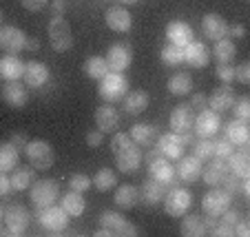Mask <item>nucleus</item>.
Wrapping results in <instances>:
<instances>
[{
    "mask_svg": "<svg viewBox=\"0 0 250 237\" xmlns=\"http://www.w3.org/2000/svg\"><path fill=\"white\" fill-rule=\"evenodd\" d=\"M135 237L140 235L137 226L133 222H128L124 215L113 213V211H104L100 215V231L95 233V237Z\"/></svg>",
    "mask_w": 250,
    "mask_h": 237,
    "instance_id": "nucleus-1",
    "label": "nucleus"
},
{
    "mask_svg": "<svg viewBox=\"0 0 250 237\" xmlns=\"http://www.w3.org/2000/svg\"><path fill=\"white\" fill-rule=\"evenodd\" d=\"M128 93V80L124 73L118 71H109L106 76L100 80L98 86V95L106 102V105H115V102H122V98Z\"/></svg>",
    "mask_w": 250,
    "mask_h": 237,
    "instance_id": "nucleus-2",
    "label": "nucleus"
},
{
    "mask_svg": "<svg viewBox=\"0 0 250 237\" xmlns=\"http://www.w3.org/2000/svg\"><path fill=\"white\" fill-rule=\"evenodd\" d=\"M24 155H27L29 164L36 169V171H47L51 169L53 160H56V151L47 140H29L27 147H24Z\"/></svg>",
    "mask_w": 250,
    "mask_h": 237,
    "instance_id": "nucleus-3",
    "label": "nucleus"
},
{
    "mask_svg": "<svg viewBox=\"0 0 250 237\" xmlns=\"http://www.w3.org/2000/svg\"><path fill=\"white\" fill-rule=\"evenodd\" d=\"M164 211L170 217H182L190 211L193 206V193L188 189H182V186H170L164 195Z\"/></svg>",
    "mask_w": 250,
    "mask_h": 237,
    "instance_id": "nucleus-4",
    "label": "nucleus"
},
{
    "mask_svg": "<svg viewBox=\"0 0 250 237\" xmlns=\"http://www.w3.org/2000/svg\"><path fill=\"white\" fill-rule=\"evenodd\" d=\"M38 224L49 235H62L64 228L69 226V213L56 204L44 206V209H38Z\"/></svg>",
    "mask_w": 250,
    "mask_h": 237,
    "instance_id": "nucleus-5",
    "label": "nucleus"
},
{
    "mask_svg": "<svg viewBox=\"0 0 250 237\" xmlns=\"http://www.w3.org/2000/svg\"><path fill=\"white\" fill-rule=\"evenodd\" d=\"M29 197L36 209H44V206L56 204V199L60 197V184L56 180H38L29 186Z\"/></svg>",
    "mask_w": 250,
    "mask_h": 237,
    "instance_id": "nucleus-6",
    "label": "nucleus"
},
{
    "mask_svg": "<svg viewBox=\"0 0 250 237\" xmlns=\"http://www.w3.org/2000/svg\"><path fill=\"white\" fill-rule=\"evenodd\" d=\"M49 40H51V47L56 53H66L73 47L71 24L62 16H53L51 22H49Z\"/></svg>",
    "mask_w": 250,
    "mask_h": 237,
    "instance_id": "nucleus-7",
    "label": "nucleus"
},
{
    "mask_svg": "<svg viewBox=\"0 0 250 237\" xmlns=\"http://www.w3.org/2000/svg\"><path fill=\"white\" fill-rule=\"evenodd\" d=\"M2 222H5V233L7 235H24V231H27L29 222H31V215H29V211L24 209L22 204H9L5 211V217H2Z\"/></svg>",
    "mask_w": 250,
    "mask_h": 237,
    "instance_id": "nucleus-8",
    "label": "nucleus"
},
{
    "mask_svg": "<svg viewBox=\"0 0 250 237\" xmlns=\"http://www.w3.org/2000/svg\"><path fill=\"white\" fill-rule=\"evenodd\" d=\"M106 65H109V71H126L133 62V47L128 43H113L106 51Z\"/></svg>",
    "mask_w": 250,
    "mask_h": 237,
    "instance_id": "nucleus-9",
    "label": "nucleus"
},
{
    "mask_svg": "<svg viewBox=\"0 0 250 237\" xmlns=\"http://www.w3.org/2000/svg\"><path fill=\"white\" fill-rule=\"evenodd\" d=\"M219 129H222V118L212 109H204L195 115L193 133L197 138H215L219 133Z\"/></svg>",
    "mask_w": 250,
    "mask_h": 237,
    "instance_id": "nucleus-10",
    "label": "nucleus"
},
{
    "mask_svg": "<svg viewBox=\"0 0 250 237\" xmlns=\"http://www.w3.org/2000/svg\"><path fill=\"white\" fill-rule=\"evenodd\" d=\"M230 204H232V195H228L226 191L219 189V186H212V189L208 191V193L204 195V199H202L204 213L215 215V217H219V215H222Z\"/></svg>",
    "mask_w": 250,
    "mask_h": 237,
    "instance_id": "nucleus-11",
    "label": "nucleus"
},
{
    "mask_svg": "<svg viewBox=\"0 0 250 237\" xmlns=\"http://www.w3.org/2000/svg\"><path fill=\"white\" fill-rule=\"evenodd\" d=\"M144 162V153H142V147L135 142H131L128 147H124L122 151L115 153V164L122 173H135L137 169Z\"/></svg>",
    "mask_w": 250,
    "mask_h": 237,
    "instance_id": "nucleus-12",
    "label": "nucleus"
},
{
    "mask_svg": "<svg viewBox=\"0 0 250 237\" xmlns=\"http://www.w3.org/2000/svg\"><path fill=\"white\" fill-rule=\"evenodd\" d=\"M24 43H27V33L22 29L14 27V24H5L0 27V49L7 53H20L24 51Z\"/></svg>",
    "mask_w": 250,
    "mask_h": 237,
    "instance_id": "nucleus-13",
    "label": "nucleus"
},
{
    "mask_svg": "<svg viewBox=\"0 0 250 237\" xmlns=\"http://www.w3.org/2000/svg\"><path fill=\"white\" fill-rule=\"evenodd\" d=\"M148 173H151L153 180L162 182V184H166L170 189V186H177V175H175V166L170 164V160H166L164 155L155 157L153 162H148Z\"/></svg>",
    "mask_w": 250,
    "mask_h": 237,
    "instance_id": "nucleus-14",
    "label": "nucleus"
},
{
    "mask_svg": "<svg viewBox=\"0 0 250 237\" xmlns=\"http://www.w3.org/2000/svg\"><path fill=\"white\" fill-rule=\"evenodd\" d=\"M155 147H157V151L166 157V160H180V157L184 155V151H186L184 142H182V138H180V133H173V131L160 135L157 142H155Z\"/></svg>",
    "mask_w": 250,
    "mask_h": 237,
    "instance_id": "nucleus-15",
    "label": "nucleus"
},
{
    "mask_svg": "<svg viewBox=\"0 0 250 237\" xmlns=\"http://www.w3.org/2000/svg\"><path fill=\"white\" fill-rule=\"evenodd\" d=\"M128 135H131V140L135 144L151 149V147H155L157 138H160L162 133H160V129H157V124H153V122H137L131 127Z\"/></svg>",
    "mask_w": 250,
    "mask_h": 237,
    "instance_id": "nucleus-16",
    "label": "nucleus"
},
{
    "mask_svg": "<svg viewBox=\"0 0 250 237\" xmlns=\"http://www.w3.org/2000/svg\"><path fill=\"white\" fill-rule=\"evenodd\" d=\"M193 122H195V111L190 105H177L173 111H170V131L173 133H186L193 131Z\"/></svg>",
    "mask_w": 250,
    "mask_h": 237,
    "instance_id": "nucleus-17",
    "label": "nucleus"
},
{
    "mask_svg": "<svg viewBox=\"0 0 250 237\" xmlns=\"http://www.w3.org/2000/svg\"><path fill=\"white\" fill-rule=\"evenodd\" d=\"M22 80L27 86H33V89H40L49 82V66L44 62L38 60H29L24 62V71H22Z\"/></svg>",
    "mask_w": 250,
    "mask_h": 237,
    "instance_id": "nucleus-18",
    "label": "nucleus"
},
{
    "mask_svg": "<svg viewBox=\"0 0 250 237\" xmlns=\"http://www.w3.org/2000/svg\"><path fill=\"white\" fill-rule=\"evenodd\" d=\"M235 100V89H230V85H222L217 89H212V93L208 95V109H212L215 113H224V111L232 109Z\"/></svg>",
    "mask_w": 250,
    "mask_h": 237,
    "instance_id": "nucleus-19",
    "label": "nucleus"
},
{
    "mask_svg": "<svg viewBox=\"0 0 250 237\" xmlns=\"http://www.w3.org/2000/svg\"><path fill=\"white\" fill-rule=\"evenodd\" d=\"M228 27H230V24H228L219 14H206L202 18V33L206 36L208 40H212V43L226 38Z\"/></svg>",
    "mask_w": 250,
    "mask_h": 237,
    "instance_id": "nucleus-20",
    "label": "nucleus"
},
{
    "mask_svg": "<svg viewBox=\"0 0 250 237\" xmlns=\"http://www.w3.org/2000/svg\"><path fill=\"white\" fill-rule=\"evenodd\" d=\"M0 98H2V102L9 105L11 109H22V107L27 105L29 95H27V89L20 85V80H9V82L2 85Z\"/></svg>",
    "mask_w": 250,
    "mask_h": 237,
    "instance_id": "nucleus-21",
    "label": "nucleus"
},
{
    "mask_svg": "<svg viewBox=\"0 0 250 237\" xmlns=\"http://www.w3.org/2000/svg\"><path fill=\"white\" fill-rule=\"evenodd\" d=\"M175 175L180 182H186V184H193L197 182V177L202 175V162L195 155H182L177 160V166H175Z\"/></svg>",
    "mask_w": 250,
    "mask_h": 237,
    "instance_id": "nucleus-22",
    "label": "nucleus"
},
{
    "mask_svg": "<svg viewBox=\"0 0 250 237\" xmlns=\"http://www.w3.org/2000/svg\"><path fill=\"white\" fill-rule=\"evenodd\" d=\"M193 27L184 20H173V22L166 24V40L170 44H177V47H186L188 43H193Z\"/></svg>",
    "mask_w": 250,
    "mask_h": 237,
    "instance_id": "nucleus-23",
    "label": "nucleus"
},
{
    "mask_svg": "<svg viewBox=\"0 0 250 237\" xmlns=\"http://www.w3.org/2000/svg\"><path fill=\"white\" fill-rule=\"evenodd\" d=\"M184 62L188 66H193V69H204L210 62V51H208V47L204 43L193 40V43H188L184 47Z\"/></svg>",
    "mask_w": 250,
    "mask_h": 237,
    "instance_id": "nucleus-24",
    "label": "nucleus"
},
{
    "mask_svg": "<svg viewBox=\"0 0 250 237\" xmlns=\"http://www.w3.org/2000/svg\"><path fill=\"white\" fill-rule=\"evenodd\" d=\"M95 124H98V129L102 133H115L120 127V113L115 107H109V105H104V107H98L95 109V115H93Z\"/></svg>",
    "mask_w": 250,
    "mask_h": 237,
    "instance_id": "nucleus-25",
    "label": "nucleus"
},
{
    "mask_svg": "<svg viewBox=\"0 0 250 237\" xmlns=\"http://www.w3.org/2000/svg\"><path fill=\"white\" fill-rule=\"evenodd\" d=\"M228 171L237 177H250V151H248V144H241L239 151H232V155L228 157Z\"/></svg>",
    "mask_w": 250,
    "mask_h": 237,
    "instance_id": "nucleus-26",
    "label": "nucleus"
},
{
    "mask_svg": "<svg viewBox=\"0 0 250 237\" xmlns=\"http://www.w3.org/2000/svg\"><path fill=\"white\" fill-rule=\"evenodd\" d=\"M104 20H106V27L115 33H126L133 24V16L128 14L124 7H111V9L104 14Z\"/></svg>",
    "mask_w": 250,
    "mask_h": 237,
    "instance_id": "nucleus-27",
    "label": "nucleus"
},
{
    "mask_svg": "<svg viewBox=\"0 0 250 237\" xmlns=\"http://www.w3.org/2000/svg\"><path fill=\"white\" fill-rule=\"evenodd\" d=\"M226 175H228V162L226 160H217V157L212 160L210 157V162L202 169V175L199 177H202L208 186H219Z\"/></svg>",
    "mask_w": 250,
    "mask_h": 237,
    "instance_id": "nucleus-28",
    "label": "nucleus"
},
{
    "mask_svg": "<svg viewBox=\"0 0 250 237\" xmlns=\"http://www.w3.org/2000/svg\"><path fill=\"white\" fill-rule=\"evenodd\" d=\"M166 191H168V186L151 177V180H146L140 186V202H144V204H148V206H155L164 199Z\"/></svg>",
    "mask_w": 250,
    "mask_h": 237,
    "instance_id": "nucleus-29",
    "label": "nucleus"
},
{
    "mask_svg": "<svg viewBox=\"0 0 250 237\" xmlns=\"http://www.w3.org/2000/svg\"><path fill=\"white\" fill-rule=\"evenodd\" d=\"M148 100H151V98H148L146 91H142V89L128 91V93L122 98V109H124V113H128V115H140L142 111H146Z\"/></svg>",
    "mask_w": 250,
    "mask_h": 237,
    "instance_id": "nucleus-30",
    "label": "nucleus"
},
{
    "mask_svg": "<svg viewBox=\"0 0 250 237\" xmlns=\"http://www.w3.org/2000/svg\"><path fill=\"white\" fill-rule=\"evenodd\" d=\"M239 217H241L239 211H235V209L228 206V209L219 215L217 226H215V231H212V237H232L235 235V224L239 222Z\"/></svg>",
    "mask_w": 250,
    "mask_h": 237,
    "instance_id": "nucleus-31",
    "label": "nucleus"
},
{
    "mask_svg": "<svg viewBox=\"0 0 250 237\" xmlns=\"http://www.w3.org/2000/svg\"><path fill=\"white\" fill-rule=\"evenodd\" d=\"M224 135H226V140L232 144V147H241V144H248V142H250L248 122H241V120H232V122L226 124V129H224Z\"/></svg>",
    "mask_w": 250,
    "mask_h": 237,
    "instance_id": "nucleus-32",
    "label": "nucleus"
},
{
    "mask_svg": "<svg viewBox=\"0 0 250 237\" xmlns=\"http://www.w3.org/2000/svg\"><path fill=\"white\" fill-rule=\"evenodd\" d=\"M22 71H24V62L20 60L18 56L9 53V56L0 58V78L5 82L20 80V78H22Z\"/></svg>",
    "mask_w": 250,
    "mask_h": 237,
    "instance_id": "nucleus-33",
    "label": "nucleus"
},
{
    "mask_svg": "<svg viewBox=\"0 0 250 237\" xmlns=\"http://www.w3.org/2000/svg\"><path fill=\"white\" fill-rule=\"evenodd\" d=\"M113 202L120 209H135V206L140 204V189L133 184L118 186V191H115V195H113Z\"/></svg>",
    "mask_w": 250,
    "mask_h": 237,
    "instance_id": "nucleus-34",
    "label": "nucleus"
},
{
    "mask_svg": "<svg viewBox=\"0 0 250 237\" xmlns=\"http://www.w3.org/2000/svg\"><path fill=\"white\" fill-rule=\"evenodd\" d=\"M180 233L184 237H204L206 235V226H204V217L195 213L182 215V228Z\"/></svg>",
    "mask_w": 250,
    "mask_h": 237,
    "instance_id": "nucleus-35",
    "label": "nucleus"
},
{
    "mask_svg": "<svg viewBox=\"0 0 250 237\" xmlns=\"http://www.w3.org/2000/svg\"><path fill=\"white\" fill-rule=\"evenodd\" d=\"M60 206L69 213V217H80L86 209V202L82 197V193H76V191H69V193L62 195Z\"/></svg>",
    "mask_w": 250,
    "mask_h": 237,
    "instance_id": "nucleus-36",
    "label": "nucleus"
},
{
    "mask_svg": "<svg viewBox=\"0 0 250 237\" xmlns=\"http://www.w3.org/2000/svg\"><path fill=\"white\" fill-rule=\"evenodd\" d=\"M33 166H16L11 173L9 182H11V191H27L33 184Z\"/></svg>",
    "mask_w": 250,
    "mask_h": 237,
    "instance_id": "nucleus-37",
    "label": "nucleus"
},
{
    "mask_svg": "<svg viewBox=\"0 0 250 237\" xmlns=\"http://www.w3.org/2000/svg\"><path fill=\"white\" fill-rule=\"evenodd\" d=\"M168 91L173 95H188L193 91V78L186 71H177L168 78Z\"/></svg>",
    "mask_w": 250,
    "mask_h": 237,
    "instance_id": "nucleus-38",
    "label": "nucleus"
},
{
    "mask_svg": "<svg viewBox=\"0 0 250 237\" xmlns=\"http://www.w3.org/2000/svg\"><path fill=\"white\" fill-rule=\"evenodd\" d=\"M18 157H20V151L14 147V144L2 142L0 144V171L2 173L14 171L16 166H18Z\"/></svg>",
    "mask_w": 250,
    "mask_h": 237,
    "instance_id": "nucleus-39",
    "label": "nucleus"
},
{
    "mask_svg": "<svg viewBox=\"0 0 250 237\" xmlns=\"http://www.w3.org/2000/svg\"><path fill=\"white\" fill-rule=\"evenodd\" d=\"M82 71H84L89 78H93V80H102V78L109 73V65H106V58H102V56H91V58H86L84 66H82Z\"/></svg>",
    "mask_w": 250,
    "mask_h": 237,
    "instance_id": "nucleus-40",
    "label": "nucleus"
},
{
    "mask_svg": "<svg viewBox=\"0 0 250 237\" xmlns=\"http://www.w3.org/2000/svg\"><path fill=\"white\" fill-rule=\"evenodd\" d=\"M160 58L166 66H180L184 62V47H177V44L168 43L166 47H162Z\"/></svg>",
    "mask_w": 250,
    "mask_h": 237,
    "instance_id": "nucleus-41",
    "label": "nucleus"
},
{
    "mask_svg": "<svg viewBox=\"0 0 250 237\" xmlns=\"http://www.w3.org/2000/svg\"><path fill=\"white\" fill-rule=\"evenodd\" d=\"M91 184H93L98 191L106 193L109 189H113V186L118 184V177H115V173L111 171V169H100V171L91 177Z\"/></svg>",
    "mask_w": 250,
    "mask_h": 237,
    "instance_id": "nucleus-42",
    "label": "nucleus"
},
{
    "mask_svg": "<svg viewBox=\"0 0 250 237\" xmlns=\"http://www.w3.org/2000/svg\"><path fill=\"white\" fill-rule=\"evenodd\" d=\"M237 56V47L232 40L228 38H222L215 43V58H217V62H222V65H226V62H232V58Z\"/></svg>",
    "mask_w": 250,
    "mask_h": 237,
    "instance_id": "nucleus-43",
    "label": "nucleus"
},
{
    "mask_svg": "<svg viewBox=\"0 0 250 237\" xmlns=\"http://www.w3.org/2000/svg\"><path fill=\"white\" fill-rule=\"evenodd\" d=\"M193 155L197 157L199 162L210 160L215 155V140L212 138H199L193 142Z\"/></svg>",
    "mask_w": 250,
    "mask_h": 237,
    "instance_id": "nucleus-44",
    "label": "nucleus"
},
{
    "mask_svg": "<svg viewBox=\"0 0 250 237\" xmlns=\"http://www.w3.org/2000/svg\"><path fill=\"white\" fill-rule=\"evenodd\" d=\"M232 113H235V120L248 122V120H250V98H248V95L235 100V105H232Z\"/></svg>",
    "mask_w": 250,
    "mask_h": 237,
    "instance_id": "nucleus-45",
    "label": "nucleus"
},
{
    "mask_svg": "<svg viewBox=\"0 0 250 237\" xmlns=\"http://www.w3.org/2000/svg\"><path fill=\"white\" fill-rule=\"evenodd\" d=\"M69 186H71V191L84 195L86 191L91 189V177L84 175V173H73V175L69 177Z\"/></svg>",
    "mask_w": 250,
    "mask_h": 237,
    "instance_id": "nucleus-46",
    "label": "nucleus"
},
{
    "mask_svg": "<svg viewBox=\"0 0 250 237\" xmlns=\"http://www.w3.org/2000/svg\"><path fill=\"white\" fill-rule=\"evenodd\" d=\"M232 155V144L226 140V135H222L219 140H215V155L217 160H228Z\"/></svg>",
    "mask_w": 250,
    "mask_h": 237,
    "instance_id": "nucleus-47",
    "label": "nucleus"
},
{
    "mask_svg": "<svg viewBox=\"0 0 250 237\" xmlns=\"http://www.w3.org/2000/svg\"><path fill=\"white\" fill-rule=\"evenodd\" d=\"M219 186H222V189L226 191L228 195H237V193H239V191H241V177L232 175V173L228 171V175L224 177V180H222V184H219Z\"/></svg>",
    "mask_w": 250,
    "mask_h": 237,
    "instance_id": "nucleus-48",
    "label": "nucleus"
},
{
    "mask_svg": "<svg viewBox=\"0 0 250 237\" xmlns=\"http://www.w3.org/2000/svg\"><path fill=\"white\" fill-rule=\"evenodd\" d=\"M131 142L133 140H131V135H128L126 131H115L113 138H111V151L118 153V151H122L124 147H128Z\"/></svg>",
    "mask_w": 250,
    "mask_h": 237,
    "instance_id": "nucleus-49",
    "label": "nucleus"
},
{
    "mask_svg": "<svg viewBox=\"0 0 250 237\" xmlns=\"http://www.w3.org/2000/svg\"><path fill=\"white\" fill-rule=\"evenodd\" d=\"M215 73H217V78L224 82V85H230V82L235 80V66H232L230 62H226V65L219 62L217 69H215Z\"/></svg>",
    "mask_w": 250,
    "mask_h": 237,
    "instance_id": "nucleus-50",
    "label": "nucleus"
},
{
    "mask_svg": "<svg viewBox=\"0 0 250 237\" xmlns=\"http://www.w3.org/2000/svg\"><path fill=\"white\" fill-rule=\"evenodd\" d=\"M235 80L241 82V85H248L250 82V62H241L235 69Z\"/></svg>",
    "mask_w": 250,
    "mask_h": 237,
    "instance_id": "nucleus-51",
    "label": "nucleus"
},
{
    "mask_svg": "<svg viewBox=\"0 0 250 237\" xmlns=\"http://www.w3.org/2000/svg\"><path fill=\"white\" fill-rule=\"evenodd\" d=\"M190 107H193V111H204V109H208V95H204V93H193V98H190Z\"/></svg>",
    "mask_w": 250,
    "mask_h": 237,
    "instance_id": "nucleus-52",
    "label": "nucleus"
},
{
    "mask_svg": "<svg viewBox=\"0 0 250 237\" xmlns=\"http://www.w3.org/2000/svg\"><path fill=\"white\" fill-rule=\"evenodd\" d=\"M235 235H239V237H248L250 235V219L246 217V215H241L239 222L235 224Z\"/></svg>",
    "mask_w": 250,
    "mask_h": 237,
    "instance_id": "nucleus-53",
    "label": "nucleus"
},
{
    "mask_svg": "<svg viewBox=\"0 0 250 237\" xmlns=\"http://www.w3.org/2000/svg\"><path fill=\"white\" fill-rule=\"evenodd\" d=\"M104 142V133L100 131V129H95V131H89L86 133V144H89V147H100V144Z\"/></svg>",
    "mask_w": 250,
    "mask_h": 237,
    "instance_id": "nucleus-54",
    "label": "nucleus"
},
{
    "mask_svg": "<svg viewBox=\"0 0 250 237\" xmlns=\"http://www.w3.org/2000/svg\"><path fill=\"white\" fill-rule=\"evenodd\" d=\"M9 142L14 144V147L20 151V149H24V147H27V142H29V135H27V133H24V131H18V133H14V135H11V138H9Z\"/></svg>",
    "mask_w": 250,
    "mask_h": 237,
    "instance_id": "nucleus-55",
    "label": "nucleus"
},
{
    "mask_svg": "<svg viewBox=\"0 0 250 237\" xmlns=\"http://www.w3.org/2000/svg\"><path fill=\"white\" fill-rule=\"evenodd\" d=\"M20 5H22L27 11H40L44 5H47V0H20Z\"/></svg>",
    "mask_w": 250,
    "mask_h": 237,
    "instance_id": "nucleus-56",
    "label": "nucleus"
},
{
    "mask_svg": "<svg viewBox=\"0 0 250 237\" xmlns=\"http://www.w3.org/2000/svg\"><path fill=\"white\" fill-rule=\"evenodd\" d=\"M9 191H11V182H9V177H7V173L0 171V197L9 195Z\"/></svg>",
    "mask_w": 250,
    "mask_h": 237,
    "instance_id": "nucleus-57",
    "label": "nucleus"
},
{
    "mask_svg": "<svg viewBox=\"0 0 250 237\" xmlns=\"http://www.w3.org/2000/svg\"><path fill=\"white\" fill-rule=\"evenodd\" d=\"M204 226H206V235H212V231L217 226V217L215 215H204Z\"/></svg>",
    "mask_w": 250,
    "mask_h": 237,
    "instance_id": "nucleus-58",
    "label": "nucleus"
},
{
    "mask_svg": "<svg viewBox=\"0 0 250 237\" xmlns=\"http://www.w3.org/2000/svg\"><path fill=\"white\" fill-rule=\"evenodd\" d=\"M228 36H235V38H246V27H244V24H232V27H228Z\"/></svg>",
    "mask_w": 250,
    "mask_h": 237,
    "instance_id": "nucleus-59",
    "label": "nucleus"
},
{
    "mask_svg": "<svg viewBox=\"0 0 250 237\" xmlns=\"http://www.w3.org/2000/svg\"><path fill=\"white\" fill-rule=\"evenodd\" d=\"M66 11V0H53V16H62Z\"/></svg>",
    "mask_w": 250,
    "mask_h": 237,
    "instance_id": "nucleus-60",
    "label": "nucleus"
},
{
    "mask_svg": "<svg viewBox=\"0 0 250 237\" xmlns=\"http://www.w3.org/2000/svg\"><path fill=\"white\" fill-rule=\"evenodd\" d=\"M24 49H27V51H38V49H40V43H38V40H33V38H29V36H27V43H24Z\"/></svg>",
    "mask_w": 250,
    "mask_h": 237,
    "instance_id": "nucleus-61",
    "label": "nucleus"
},
{
    "mask_svg": "<svg viewBox=\"0 0 250 237\" xmlns=\"http://www.w3.org/2000/svg\"><path fill=\"white\" fill-rule=\"evenodd\" d=\"M120 2H122V5H135L137 0H120Z\"/></svg>",
    "mask_w": 250,
    "mask_h": 237,
    "instance_id": "nucleus-62",
    "label": "nucleus"
},
{
    "mask_svg": "<svg viewBox=\"0 0 250 237\" xmlns=\"http://www.w3.org/2000/svg\"><path fill=\"white\" fill-rule=\"evenodd\" d=\"M2 233H5V228H2V219H0V235H2Z\"/></svg>",
    "mask_w": 250,
    "mask_h": 237,
    "instance_id": "nucleus-63",
    "label": "nucleus"
},
{
    "mask_svg": "<svg viewBox=\"0 0 250 237\" xmlns=\"http://www.w3.org/2000/svg\"><path fill=\"white\" fill-rule=\"evenodd\" d=\"M0 22H2V11H0Z\"/></svg>",
    "mask_w": 250,
    "mask_h": 237,
    "instance_id": "nucleus-64",
    "label": "nucleus"
}]
</instances>
